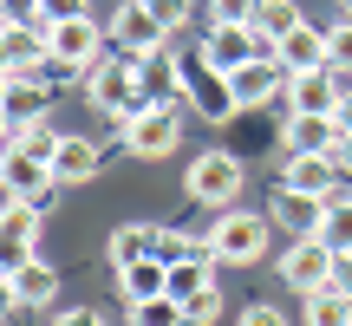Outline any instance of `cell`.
Instances as JSON below:
<instances>
[{"mask_svg": "<svg viewBox=\"0 0 352 326\" xmlns=\"http://www.w3.org/2000/svg\"><path fill=\"white\" fill-rule=\"evenodd\" d=\"M85 98L98 105L104 118L131 124V118L151 105V91H144V65L124 59V52H118V59H98V65H91V78H85Z\"/></svg>", "mask_w": 352, "mask_h": 326, "instance_id": "cell-1", "label": "cell"}, {"mask_svg": "<svg viewBox=\"0 0 352 326\" xmlns=\"http://www.w3.org/2000/svg\"><path fill=\"white\" fill-rule=\"evenodd\" d=\"M267 215H248V209H222L209 222V241L202 248L215 254V261H228V268H248V261H261L267 254Z\"/></svg>", "mask_w": 352, "mask_h": 326, "instance_id": "cell-2", "label": "cell"}, {"mask_svg": "<svg viewBox=\"0 0 352 326\" xmlns=\"http://www.w3.org/2000/svg\"><path fill=\"white\" fill-rule=\"evenodd\" d=\"M176 91H183L189 105H196V118H209V124H235L241 118V105H235V91H228V72H215L209 59H176Z\"/></svg>", "mask_w": 352, "mask_h": 326, "instance_id": "cell-3", "label": "cell"}, {"mask_svg": "<svg viewBox=\"0 0 352 326\" xmlns=\"http://www.w3.org/2000/svg\"><path fill=\"white\" fill-rule=\"evenodd\" d=\"M241 183H248V170H241L235 151H202V157L183 170L189 202H202V209H228V202L241 196Z\"/></svg>", "mask_w": 352, "mask_h": 326, "instance_id": "cell-4", "label": "cell"}, {"mask_svg": "<svg viewBox=\"0 0 352 326\" xmlns=\"http://www.w3.org/2000/svg\"><path fill=\"white\" fill-rule=\"evenodd\" d=\"M280 281H287L294 294H320L340 281V254H333L327 235H307V241H287V254H280Z\"/></svg>", "mask_w": 352, "mask_h": 326, "instance_id": "cell-5", "label": "cell"}, {"mask_svg": "<svg viewBox=\"0 0 352 326\" xmlns=\"http://www.w3.org/2000/svg\"><path fill=\"white\" fill-rule=\"evenodd\" d=\"M104 33H111V46L124 52V59H157V52H164V39H170V26L157 20L144 0H124V7L111 13V26H104Z\"/></svg>", "mask_w": 352, "mask_h": 326, "instance_id": "cell-6", "label": "cell"}, {"mask_svg": "<svg viewBox=\"0 0 352 326\" xmlns=\"http://www.w3.org/2000/svg\"><path fill=\"white\" fill-rule=\"evenodd\" d=\"M118 131H124V151H131V157H170L176 138H183V118H176L170 105L151 98L138 118H131V124H118Z\"/></svg>", "mask_w": 352, "mask_h": 326, "instance_id": "cell-7", "label": "cell"}, {"mask_svg": "<svg viewBox=\"0 0 352 326\" xmlns=\"http://www.w3.org/2000/svg\"><path fill=\"white\" fill-rule=\"evenodd\" d=\"M0 183H7V202H33L39 215L52 209V189H59V176H52V163L26 157V151H7L0 163Z\"/></svg>", "mask_w": 352, "mask_h": 326, "instance_id": "cell-8", "label": "cell"}, {"mask_svg": "<svg viewBox=\"0 0 352 326\" xmlns=\"http://www.w3.org/2000/svg\"><path fill=\"white\" fill-rule=\"evenodd\" d=\"M346 98V78L333 72H287V118H333Z\"/></svg>", "mask_w": 352, "mask_h": 326, "instance_id": "cell-9", "label": "cell"}, {"mask_svg": "<svg viewBox=\"0 0 352 326\" xmlns=\"http://www.w3.org/2000/svg\"><path fill=\"white\" fill-rule=\"evenodd\" d=\"M228 91H235L241 111H261V105L287 98V65H280L274 52H261V59H248L241 72H228Z\"/></svg>", "mask_w": 352, "mask_h": 326, "instance_id": "cell-10", "label": "cell"}, {"mask_svg": "<svg viewBox=\"0 0 352 326\" xmlns=\"http://www.w3.org/2000/svg\"><path fill=\"white\" fill-rule=\"evenodd\" d=\"M327 196H300V189H287L280 183L274 189V202H267V222L274 228H287L294 241H307V235H327Z\"/></svg>", "mask_w": 352, "mask_h": 326, "instance_id": "cell-11", "label": "cell"}, {"mask_svg": "<svg viewBox=\"0 0 352 326\" xmlns=\"http://www.w3.org/2000/svg\"><path fill=\"white\" fill-rule=\"evenodd\" d=\"M267 39L254 33V26H209V39H202V59L215 65V72H241L248 59H261Z\"/></svg>", "mask_w": 352, "mask_h": 326, "instance_id": "cell-12", "label": "cell"}, {"mask_svg": "<svg viewBox=\"0 0 352 326\" xmlns=\"http://www.w3.org/2000/svg\"><path fill=\"white\" fill-rule=\"evenodd\" d=\"M104 39H111V33H104L98 20H65V26H46V52H59V59L85 65V72L104 59Z\"/></svg>", "mask_w": 352, "mask_h": 326, "instance_id": "cell-13", "label": "cell"}, {"mask_svg": "<svg viewBox=\"0 0 352 326\" xmlns=\"http://www.w3.org/2000/svg\"><path fill=\"white\" fill-rule=\"evenodd\" d=\"M346 176V157H320V151H287V189L300 196H333V183Z\"/></svg>", "mask_w": 352, "mask_h": 326, "instance_id": "cell-14", "label": "cell"}, {"mask_svg": "<svg viewBox=\"0 0 352 326\" xmlns=\"http://www.w3.org/2000/svg\"><path fill=\"white\" fill-rule=\"evenodd\" d=\"M274 59L287 65V72H327V65H333V46H327V33H320L314 20H300V26L274 46Z\"/></svg>", "mask_w": 352, "mask_h": 326, "instance_id": "cell-15", "label": "cell"}, {"mask_svg": "<svg viewBox=\"0 0 352 326\" xmlns=\"http://www.w3.org/2000/svg\"><path fill=\"white\" fill-rule=\"evenodd\" d=\"M0 59H7V78H26L39 59H46V20H7Z\"/></svg>", "mask_w": 352, "mask_h": 326, "instance_id": "cell-16", "label": "cell"}, {"mask_svg": "<svg viewBox=\"0 0 352 326\" xmlns=\"http://www.w3.org/2000/svg\"><path fill=\"white\" fill-rule=\"evenodd\" d=\"M7 301L13 307H52L59 301V274H52V261H20V268H7Z\"/></svg>", "mask_w": 352, "mask_h": 326, "instance_id": "cell-17", "label": "cell"}, {"mask_svg": "<svg viewBox=\"0 0 352 326\" xmlns=\"http://www.w3.org/2000/svg\"><path fill=\"white\" fill-rule=\"evenodd\" d=\"M7 138H20L26 124H39V118L52 111V85H39V78H7Z\"/></svg>", "mask_w": 352, "mask_h": 326, "instance_id": "cell-18", "label": "cell"}, {"mask_svg": "<svg viewBox=\"0 0 352 326\" xmlns=\"http://www.w3.org/2000/svg\"><path fill=\"white\" fill-rule=\"evenodd\" d=\"M0 241H7V268L33 261V248H39V209H33V202H7V215H0Z\"/></svg>", "mask_w": 352, "mask_h": 326, "instance_id": "cell-19", "label": "cell"}, {"mask_svg": "<svg viewBox=\"0 0 352 326\" xmlns=\"http://www.w3.org/2000/svg\"><path fill=\"white\" fill-rule=\"evenodd\" d=\"M118 294H124V307H144V301H164V294H170V268L157 261V254H144V261L118 268Z\"/></svg>", "mask_w": 352, "mask_h": 326, "instance_id": "cell-20", "label": "cell"}, {"mask_svg": "<svg viewBox=\"0 0 352 326\" xmlns=\"http://www.w3.org/2000/svg\"><path fill=\"white\" fill-rule=\"evenodd\" d=\"M340 124L333 118H287V151H320V157H333L340 151Z\"/></svg>", "mask_w": 352, "mask_h": 326, "instance_id": "cell-21", "label": "cell"}, {"mask_svg": "<svg viewBox=\"0 0 352 326\" xmlns=\"http://www.w3.org/2000/svg\"><path fill=\"white\" fill-rule=\"evenodd\" d=\"M52 176H59V183H91V176H98V144L91 138H65L59 157H52Z\"/></svg>", "mask_w": 352, "mask_h": 326, "instance_id": "cell-22", "label": "cell"}, {"mask_svg": "<svg viewBox=\"0 0 352 326\" xmlns=\"http://www.w3.org/2000/svg\"><path fill=\"white\" fill-rule=\"evenodd\" d=\"M104 254H111V268H131V261H144V254H157V222H124Z\"/></svg>", "mask_w": 352, "mask_h": 326, "instance_id": "cell-23", "label": "cell"}, {"mask_svg": "<svg viewBox=\"0 0 352 326\" xmlns=\"http://www.w3.org/2000/svg\"><path fill=\"white\" fill-rule=\"evenodd\" d=\"M307 326H352V287H320V294H307Z\"/></svg>", "mask_w": 352, "mask_h": 326, "instance_id": "cell-24", "label": "cell"}, {"mask_svg": "<svg viewBox=\"0 0 352 326\" xmlns=\"http://www.w3.org/2000/svg\"><path fill=\"white\" fill-rule=\"evenodd\" d=\"M294 26H300V7H294V0H261V13H254V33L267 39V52H274L280 39L294 33Z\"/></svg>", "mask_w": 352, "mask_h": 326, "instance_id": "cell-25", "label": "cell"}, {"mask_svg": "<svg viewBox=\"0 0 352 326\" xmlns=\"http://www.w3.org/2000/svg\"><path fill=\"white\" fill-rule=\"evenodd\" d=\"M209 261H215V254H196V261H183V268H170V301H196L202 287H215V274H209Z\"/></svg>", "mask_w": 352, "mask_h": 326, "instance_id": "cell-26", "label": "cell"}, {"mask_svg": "<svg viewBox=\"0 0 352 326\" xmlns=\"http://www.w3.org/2000/svg\"><path fill=\"white\" fill-rule=\"evenodd\" d=\"M59 144H65V131H52L46 118H39V124H26L20 138H7V151H26V157H39V163H52V157H59Z\"/></svg>", "mask_w": 352, "mask_h": 326, "instance_id": "cell-27", "label": "cell"}, {"mask_svg": "<svg viewBox=\"0 0 352 326\" xmlns=\"http://www.w3.org/2000/svg\"><path fill=\"white\" fill-rule=\"evenodd\" d=\"M26 78H39V85L59 91V85H78V78H91V72H85V65H72V59H59V52H46V59H39Z\"/></svg>", "mask_w": 352, "mask_h": 326, "instance_id": "cell-28", "label": "cell"}, {"mask_svg": "<svg viewBox=\"0 0 352 326\" xmlns=\"http://www.w3.org/2000/svg\"><path fill=\"white\" fill-rule=\"evenodd\" d=\"M131 326H189V314H183V301H144V307H131Z\"/></svg>", "mask_w": 352, "mask_h": 326, "instance_id": "cell-29", "label": "cell"}, {"mask_svg": "<svg viewBox=\"0 0 352 326\" xmlns=\"http://www.w3.org/2000/svg\"><path fill=\"white\" fill-rule=\"evenodd\" d=\"M138 65H144V91L164 105V91H176V59H164V52H157V59H138Z\"/></svg>", "mask_w": 352, "mask_h": 326, "instance_id": "cell-30", "label": "cell"}, {"mask_svg": "<svg viewBox=\"0 0 352 326\" xmlns=\"http://www.w3.org/2000/svg\"><path fill=\"white\" fill-rule=\"evenodd\" d=\"M215 26H254V13H261V0H209Z\"/></svg>", "mask_w": 352, "mask_h": 326, "instance_id": "cell-31", "label": "cell"}, {"mask_svg": "<svg viewBox=\"0 0 352 326\" xmlns=\"http://www.w3.org/2000/svg\"><path fill=\"white\" fill-rule=\"evenodd\" d=\"M183 314H189V326H215L222 320V287H202L196 301H183Z\"/></svg>", "mask_w": 352, "mask_h": 326, "instance_id": "cell-32", "label": "cell"}, {"mask_svg": "<svg viewBox=\"0 0 352 326\" xmlns=\"http://www.w3.org/2000/svg\"><path fill=\"white\" fill-rule=\"evenodd\" d=\"M327 241H333V254H340V261H352V202L327 215Z\"/></svg>", "mask_w": 352, "mask_h": 326, "instance_id": "cell-33", "label": "cell"}, {"mask_svg": "<svg viewBox=\"0 0 352 326\" xmlns=\"http://www.w3.org/2000/svg\"><path fill=\"white\" fill-rule=\"evenodd\" d=\"M327 46H333V72H340V78H352V20H340V26H333V33H327Z\"/></svg>", "mask_w": 352, "mask_h": 326, "instance_id": "cell-34", "label": "cell"}, {"mask_svg": "<svg viewBox=\"0 0 352 326\" xmlns=\"http://www.w3.org/2000/svg\"><path fill=\"white\" fill-rule=\"evenodd\" d=\"M39 20L65 26V20H91V13H85V0H39Z\"/></svg>", "mask_w": 352, "mask_h": 326, "instance_id": "cell-35", "label": "cell"}, {"mask_svg": "<svg viewBox=\"0 0 352 326\" xmlns=\"http://www.w3.org/2000/svg\"><path fill=\"white\" fill-rule=\"evenodd\" d=\"M144 7H151V13H157V20H164V26H170V33H176V26H183V20H189V0H144Z\"/></svg>", "mask_w": 352, "mask_h": 326, "instance_id": "cell-36", "label": "cell"}, {"mask_svg": "<svg viewBox=\"0 0 352 326\" xmlns=\"http://www.w3.org/2000/svg\"><path fill=\"white\" fill-rule=\"evenodd\" d=\"M241 326H287V314H280V307H241Z\"/></svg>", "mask_w": 352, "mask_h": 326, "instance_id": "cell-37", "label": "cell"}, {"mask_svg": "<svg viewBox=\"0 0 352 326\" xmlns=\"http://www.w3.org/2000/svg\"><path fill=\"white\" fill-rule=\"evenodd\" d=\"M52 326H104V314H98V307H65Z\"/></svg>", "mask_w": 352, "mask_h": 326, "instance_id": "cell-38", "label": "cell"}, {"mask_svg": "<svg viewBox=\"0 0 352 326\" xmlns=\"http://www.w3.org/2000/svg\"><path fill=\"white\" fill-rule=\"evenodd\" d=\"M333 124H340V138H352V78H346V98H340V111H333Z\"/></svg>", "mask_w": 352, "mask_h": 326, "instance_id": "cell-39", "label": "cell"}, {"mask_svg": "<svg viewBox=\"0 0 352 326\" xmlns=\"http://www.w3.org/2000/svg\"><path fill=\"white\" fill-rule=\"evenodd\" d=\"M7 20H39V0H7Z\"/></svg>", "mask_w": 352, "mask_h": 326, "instance_id": "cell-40", "label": "cell"}, {"mask_svg": "<svg viewBox=\"0 0 352 326\" xmlns=\"http://www.w3.org/2000/svg\"><path fill=\"white\" fill-rule=\"evenodd\" d=\"M340 157H346V170H352V138H346V144H340Z\"/></svg>", "mask_w": 352, "mask_h": 326, "instance_id": "cell-41", "label": "cell"}, {"mask_svg": "<svg viewBox=\"0 0 352 326\" xmlns=\"http://www.w3.org/2000/svg\"><path fill=\"white\" fill-rule=\"evenodd\" d=\"M340 7H346V20H352V0H340Z\"/></svg>", "mask_w": 352, "mask_h": 326, "instance_id": "cell-42", "label": "cell"}]
</instances>
